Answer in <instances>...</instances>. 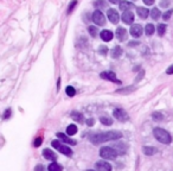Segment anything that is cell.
<instances>
[{
    "label": "cell",
    "instance_id": "1",
    "mask_svg": "<svg viewBox=\"0 0 173 171\" xmlns=\"http://www.w3.org/2000/svg\"><path fill=\"white\" fill-rule=\"evenodd\" d=\"M122 138V133L119 131H108V132H100V133H93L89 136V140L94 145H99L101 142L116 140Z\"/></svg>",
    "mask_w": 173,
    "mask_h": 171
},
{
    "label": "cell",
    "instance_id": "2",
    "mask_svg": "<svg viewBox=\"0 0 173 171\" xmlns=\"http://www.w3.org/2000/svg\"><path fill=\"white\" fill-rule=\"evenodd\" d=\"M153 134H154V137H155V139H157L158 142H162V144H165V145H168V144L172 142L171 134H170L166 129H164V128L155 127L153 129Z\"/></svg>",
    "mask_w": 173,
    "mask_h": 171
},
{
    "label": "cell",
    "instance_id": "3",
    "mask_svg": "<svg viewBox=\"0 0 173 171\" xmlns=\"http://www.w3.org/2000/svg\"><path fill=\"white\" fill-rule=\"evenodd\" d=\"M100 156L103 159H109V160H113L117 157V152L114 147H110V146H104L100 150Z\"/></svg>",
    "mask_w": 173,
    "mask_h": 171
},
{
    "label": "cell",
    "instance_id": "4",
    "mask_svg": "<svg viewBox=\"0 0 173 171\" xmlns=\"http://www.w3.org/2000/svg\"><path fill=\"white\" fill-rule=\"evenodd\" d=\"M51 145L58 150L60 153H63V155H65V156H72V150L70 147H68L67 145H63V144H60V142H58V140H52L51 142Z\"/></svg>",
    "mask_w": 173,
    "mask_h": 171
},
{
    "label": "cell",
    "instance_id": "5",
    "mask_svg": "<svg viewBox=\"0 0 173 171\" xmlns=\"http://www.w3.org/2000/svg\"><path fill=\"white\" fill-rule=\"evenodd\" d=\"M113 114H114V118L117 119L119 121H127L129 119L127 112L123 109V108H115L113 111Z\"/></svg>",
    "mask_w": 173,
    "mask_h": 171
},
{
    "label": "cell",
    "instance_id": "6",
    "mask_svg": "<svg viewBox=\"0 0 173 171\" xmlns=\"http://www.w3.org/2000/svg\"><path fill=\"white\" fill-rule=\"evenodd\" d=\"M93 22L96 24V25H104V23H106V19H104V15L102 13L100 10H96L94 13H93Z\"/></svg>",
    "mask_w": 173,
    "mask_h": 171
},
{
    "label": "cell",
    "instance_id": "7",
    "mask_svg": "<svg viewBox=\"0 0 173 171\" xmlns=\"http://www.w3.org/2000/svg\"><path fill=\"white\" fill-rule=\"evenodd\" d=\"M100 76H101L103 80H108V81L115 82V83H117V85H120V83H121V81L116 79L115 72H113V71H103V72L100 74Z\"/></svg>",
    "mask_w": 173,
    "mask_h": 171
},
{
    "label": "cell",
    "instance_id": "8",
    "mask_svg": "<svg viewBox=\"0 0 173 171\" xmlns=\"http://www.w3.org/2000/svg\"><path fill=\"white\" fill-rule=\"evenodd\" d=\"M95 169L97 171H112V165L104 160H100L95 164Z\"/></svg>",
    "mask_w": 173,
    "mask_h": 171
},
{
    "label": "cell",
    "instance_id": "9",
    "mask_svg": "<svg viewBox=\"0 0 173 171\" xmlns=\"http://www.w3.org/2000/svg\"><path fill=\"white\" fill-rule=\"evenodd\" d=\"M122 22L125 23V24H133V22H134V13L132 12V11H125L123 13H122Z\"/></svg>",
    "mask_w": 173,
    "mask_h": 171
},
{
    "label": "cell",
    "instance_id": "10",
    "mask_svg": "<svg viewBox=\"0 0 173 171\" xmlns=\"http://www.w3.org/2000/svg\"><path fill=\"white\" fill-rule=\"evenodd\" d=\"M108 19L110 20V23L117 24L119 20H120V15L117 13V11H116V10H113V8H109V10H108Z\"/></svg>",
    "mask_w": 173,
    "mask_h": 171
},
{
    "label": "cell",
    "instance_id": "11",
    "mask_svg": "<svg viewBox=\"0 0 173 171\" xmlns=\"http://www.w3.org/2000/svg\"><path fill=\"white\" fill-rule=\"evenodd\" d=\"M129 32L133 37L138 38V37H140V36L142 35V26H141V25H139V24H134V25L130 28Z\"/></svg>",
    "mask_w": 173,
    "mask_h": 171
},
{
    "label": "cell",
    "instance_id": "12",
    "mask_svg": "<svg viewBox=\"0 0 173 171\" xmlns=\"http://www.w3.org/2000/svg\"><path fill=\"white\" fill-rule=\"evenodd\" d=\"M113 147L116 150L117 155H125L127 152V150H128V146L125 142H116V144H114Z\"/></svg>",
    "mask_w": 173,
    "mask_h": 171
},
{
    "label": "cell",
    "instance_id": "13",
    "mask_svg": "<svg viewBox=\"0 0 173 171\" xmlns=\"http://www.w3.org/2000/svg\"><path fill=\"white\" fill-rule=\"evenodd\" d=\"M57 137L60 139V140H63V142H65V144H68V145H76V144H77L76 140H73V139H71V138H69V137H68L67 134H64V133L58 132Z\"/></svg>",
    "mask_w": 173,
    "mask_h": 171
},
{
    "label": "cell",
    "instance_id": "14",
    "mask_svg": "<svg viewBox=\"0 0 173 171\" xmlns=\"http://www.w3.org/2000/svg\"><path fill=\"white\" fill-rule=\"evenodd\" d=\"M115 35H116V38H117L119 41H121V42L127 38V31H126V29H123V28L116 29Z\"/></svg>",
    "mask_w": 173,
    "mask_h": 171
},
{
    "label": "cell",
    "instance_id": "15",
    "mask_svg": "<svg viewBox=\"0 0 173 171\" xmlns=\"http://www.w3.org/2000/svg\"><path fill=\"white\" fill-rule=\"evenodd\" d=\"M100 37H101L102 41H104V42H110L112 38H113V32L108 31V30H103L100 33Z\"/></svg>",
    "mask_w": 173,
    "mask_h": 171
},
{
    "label": "cell",
    "instance_id": "16",
    "mask_svg": "<svg viewBox=\"0 0 173 171\" xmlns=\"http://www.w3.org/2000/svg\"><path fill=\"white\" fill-rule=\"evenodd\" d=\"M43 156L45 159H47V160H52V162H55L56 159H57V157L55 155V152H52L50 149H45L43 151Z\"/></svg>",
    "mask_w": 173,
    "mask_h": 171
},
{
    "label": "cell",
    "instance_id": "17",
    "mask_svg": "<svg viewBox=\"0 0 173 171\" xmlns=\"http://www.w3.org/2000/svg\"><path fill=\"white\" fill-rule=\"evenodd\" d=\"M134 7V4L130 2V1H127V0H123L120 2V10H122L123 12L125 11H130V8Z\"/></svg>",
    "mask_w": 173,
    "mask_h": 171
},
{
    "label": "cell",
    "instance_id": "18",
    "mask_svg": "<svg viewBox=\"0 0 173 171\" xmlns=\"http://www.w3.org/2000/svg\"><path fill=\"white\" fill-rule=\"evenodd\" d=\"M157 149L155 147H152V146H144L142 147V152H144L146 156H152L154 153H157Z\"/></svg>",
    "mask_w": 173,
    "mask_h": 171
},
{
    "label": "cell",
    "instance_id": "19",
    "mask_svg": "<svg viewBox=\"0 0 173 171\" xmlns=\"http://www.w3.org/2000/svg\"><path fill=\"white\" fill-rule=\"evenodd\" d=\"M71 118L76 121V122H83L84 121V118H83V114H81L80 112H72Z\"/></svg>",
    "mask_w": 173,
    "mask_h": 171
},
{
    "label": "cell",
    "instance_id": "20",
    "mask_svg": "<svg viewBox=\"0 0 173 171\" xmlns=\"http://www.w3.org/2000/svg\"><path fill=\"white\" fill-rule=\"evenodd\" d=\"M138 14H139L140 18L146 19V18L148 17V14H149V11H148L146 7H139V8H138Z\"/></svg>",
    "mask_w": 173,
    "mask_h": 171
},
{
    "label": "cell",
    "instance_id": "21",
    "mask_svg": "<svg viewBox=\"0 0 173 171\" xmlns=\"http://www.w3.org/2000/svg\"><path fill=\"white\" fill-rule=\"evenodd\" d=\"M121 55H122V49H121L119 45L114 46V49L112 50V57H113V58H119Z\"/></svg>",
    "mask_w": 173,
    "mask_h": 171
},
{
    "label": "cell",
    "instance_id": "22",
    "mask_svg": "<svg viewBox=\"0 0 173 171\" xmlns=\"http://www.w3.org/2000/svg\"><path fill=\"white\" fill-rule=\"evenodd\" d=\"M94 5H95V7L97 10H100V8H107L108 7V5H107V2L104 0H97V1L94 2Z\"/></svg>",
    "mask_w": 173,
    "mask_h": 171
},
{
    "label": "cell",
    "instance_id": "23",
    "mask_svg": "<svg viewBox=\"0 0 173 171\" xmlns=\"http://www.w3.org/2000/svg\"><path fill=\"white\" fill-rule=\"evenodd\" d=\"M154 31H155L154 25H152V24H147V25H146V28H145V32H146V35H147V36H152V35L154 33Z\"/></svg>",
    "mask_w": 173,
    "mask_h": 171
},
{
    "label": "cell",
    "instance_id": "24",
    "mask_svg": "<svg viewBox=\"0 0 173 171\" xmlns=\"http://www.w3.org/2000/svg\"><path fill=\"white\" fill-rule=\"evenodd\" d=\"M77 133V126L76 125H69L67 127V134L68 136H73Z\"/></svg>",
    "mask_w": 173,
    "mask_h": 171
},
{
    "label": "cell",
    "instance_id": "25",
    "mask_svg": "<svg viewBox=\"0 0 173 171\" xmlns=\"http://www.w3.org/2000/svg\"><path fill=\"white\" fill-rule=\"evenodd\" d=\"M49 171H63V168L59 164H57L56 162H54L49 165Z\"/></svg>",
    "mask_w": 173,
    "mask_h": 171
},
{
    "label": "cell",
    "instance_id": "26",
    "mask_svg": "<svg viewBox=\"0 0 173 171\" xmlns=\"http://www.w3.org/2000/svg\"><path fill=\"white\" fill-rule=\"evenodd\" d=\"M160 15H161V13H160V11H159L157 7L152 8V11H151V17H152V19H154V20H158Z\"/></svg>",
    "mask_w": 173,
    "mask_h": 171
},
{
    "label": "cell",
    "instance_id": "27",
    "mask_svg": "<svg viewBox=\"0 0 173 171\" xmlns=\"http://www.w3.org/2000/svg\"><path fill=\"white\" fill-rule=\"evenodd\" d=\"M133 89H134V87H133V86H129V87H127V88L117 89V90H116V93H119V94H128V93H130Z\"/></svg>",
    "mask_w": 173,
    "mask_h": 171
},
{
    "label": "cell",
    "instance_id": "28",
    "mask_svg": "<svg viewBox=\"0 0 173 171\" xmlns=\"http://www.w3.org/2000/svg\"><path fill=\"white\" fill-rule=\"evenodd\" d=\"M100 121H101V124L107 125V126H110V125L113 124V120H112L110 118H108V116H101V118H100Z\"/></svg>",
    "mask_w": 173,
    "mask_h": 171
},
{
    "label": "cell",
    "instance_id": "29",
    "mask_svg": "<svg viewBox=\"0 0 173 171\" xmlns=\"http://www.w3.org/2000/svg\"><path fill=\"white\" fill-rule=\"evenodd\" d=\"M166 28H167V26H166L165 24H159L158 28H157L159 36H164V35H165V32H166Z\"/></svg>",
    "mask_w": 173,
    "mask_h": 171
},
{
    "label": "cell",
    "instance_id": "30",
    "mask_svg": "<svg viewBox=\"0 0 173 171\" xmlns=\"http://www.w3.org/2000/svg\"><path fill=\"white\" fill-rule=\"evenodd\" d=\"M65 93H67V95H69L70 98H72L76 94V90H75V88L72 86H68L67 89H65Z\"/></svg>",
    "mask_w": 173,
    "mask_h": 171
},
{
    "label": "cell",
    "instance_id": "31",
    "mask_svg": "<svg viewBox=\"0 0 173 171\" xmlns=\"http://www.w3.org/2000/svg\"><path fill=\"white\" fill-rule=\"evenodd\" d=\"M152 118L155 121H161L164 119V115H162V113H160V112H154V113L152 114Z\"/></svg>",
    "mask_w": 173,
    "mask_h": 171
},
{
    "label": "cell",
    "instance_id": "32",
    "mask_svg": "<svg viewBox=\"0 0 173 171\" xmlns=\"http://www.w3.org/2000/svg\"><path fill=\"white\" fill-rule=\"evenodd\" d=\"M88 31H89L90 36H93V37H96V36H97V33H99L97 29L95 28V26H89V28H88Z\"/></svg>",
    "mask_w": 173,
    "mask_h": 171
},
{
    "label": "cell",
    "instance_id": "33",
    "mask_svg": "<svg viewBox=\"0 0 173 171\" xmlns=\"http://www.w3.org/2000/svg\"><path fill=\"white\" fill-rule=\"evenodd\" d=\"M173 14V10H167L165 13L162 14V18L165 19V20H168L170 18H171V15Z\"/></svg>",
    "mask_w": 173,
    "mask_h": 171
},
{
    "label": "cell",
    "instance_id": "34",
    "mask_svg": "<svg viewBox=\"0 0 173 171\" xmlns=\"http://www.w3.org/2000/svg\"><path fill=\"white\" fill-rule=\"evenodd\" d=\"M76 5H77V0H72L71 2H70V5H69V7H68V13H71L73 7H75Z\"/></svg>",
    "mask_w": 173,
    "mask_h": 171
},
{
    "label": "cell",
    "instance_id": "35",
    "mask_svg": "<svg viewBox=\"0 0 173 171\" xmlns=\"http://www.w3.org/2000/svg\"><path fill=\"white\" fill-rule=\"evenodd\" d=\"M11 114H12V109H11V108H7V109L5 111V113H4V116H2V118L6 120V119H8V118L11 116Z\"/></svg>",
    "mask_w": 173,
    "mask_h": 171
},
{
    "label": "cell",
    "instance_id": "36",
    "mask_svg": "<svg viewBox=\"0 0 173 171\" xmlns=\"http://www.w3.org/2000/svg\"><path fill=\"white\" fill-rule=\"evenodd\" d=\"M170 5V0H161L160 1V6L161 7H167Z\"/></svg>",
    "mask_w": 173,
    "mask_h": 171
},
{
    "label": "cell",
    "instance_id": "37",
    "mask_svg": "<svg viewBox=\"0 0 173 171\" xmlns=\"http://www.w3.org/2000/svg\"><path fill=\"white\" fill-rule=\"evenodd\" d=\"M86 124L88 125V126H93V125L95 124V119H93V118L88 119V120H86Z\"/></svg>",
    "mask_w": 173,
    "mask_h": 171
},
{
    "label": "cell",
    "instance_id": "38",
    "mask_svg": "<svg viewBox=\"0 0 173 171\" xmlns=\"http://www.w3.org/2000/svg\"><path fill=\"white\" fill-rule=\"evenodd\" d=\"M101 49H100V54L102 55H106L107 52H108V49H107V46H100Z\"/></svg>",
    "mask_w": 173,
    "mask_h": 171
},
{
    "label": "cell",
    "instance_id": "39",
    "mask_svg": "<svg viewBox=\"0 0 173 171\" xmlns=\"http://www.w3.org/2000/svg\"><path fill=\"white\" fill-rule=\"evenodd\" d=\"M42 140H43V139H42V137H39V138H37V139L34 140V144H33V145H34V146H39V145L42 144Z\"/></svg>",
    "mask_w": 173,
    "mask_h": 171
},
{
    "label": "cell",
    "instance_id": "40",
    "mask_svg": "<svg viewBox=\"0 0 173 171\" xmlns=\"http://www.w3.org/2000/svg\"><path fill=\"white\" fill-rule=\"evenodd\" d=\"M166 74H167V75H171V74H173V65H171L170 68H167V70H166Z\"/></svg>",
    "mask_w": 173,
    "mask_h": 171
},
{
    "label": "cell",
    "instance_id": "41",
    "mask_svg": "<svg viewBox=\"0 0 173 171\" xmlns=\"http://www.w3.org/2000/svg\"><path fill=\"white\" fill-rule=\"evenodd\" d=\"M43 165H41V164H39V165H37V166H36V168H34V171H43Z\"/></svg>",
    "mask_w": 173,
    "mask_h": 171
},
{
    "label": "cell",
    "instance_id": "42",
    "mask_svg": "<svg viewBox=\"0 0 173 171\" xmlns=\"http://www.w3.org/2000/svg\"><path fill=\"white\" fill-rule=\"evenodd\" d=\"M144 2L146 5H152V4H154V0H144Z\"/></svg>",
    "mask_w": 173,
    "mask_h": 171
},
{
    "label": "cell",
    "instance_id": "43",
    "mask_svg": "<svg viewBox=\"0 0 173 171\" xmlns=\"http://www.w3.org/2000/svg\"><path fill=\"white\" fill-rule=\"evenodd\" d=\"M128 45L129 46H135V45H139V42H129Z\"/></svg>",
    "mask_w": 173,
    "mask_h": 171
},
{
    "label": "cell",
    "instance_id": "44",
    "mask_svg": "<svg viewBox=\"0 0 173 171\" xmlns=\"http://www.w3.org/2000/svg\"><path fill=\"white\" fill-rule=\"evenodd\" d=\"M141 77H144V71H141V72H140V75H139V77L136 79V81H139V80H140Z\"/></svg>",
    "mask_w": 173,
    "mask_h": 171
},
{
    "label": "cell",
    "instance_id": "45",
    "mask_svg": "<svg viewBox=\"0 0 173 171\" xmlns=\"http://www.w3.org/2000/svg\"><path fill=\"white\" fill-rule=\"evenodd\" d=\"M112 4H120V0H109Z\"/></svg>",
    "mask_w": 173,
    "mask_h": 171
},
{
    "label": "cell",
    "instance_id": "46",
    "mask_svg": "<svg viewBox=\"0 0 173 171\" xmlns=\"http://www.w3.org/2000/svg\"><path fill=\"white\" fill-rule=\"evenodd\" d=\"M86 171H95V170H86Z\"/></svg>",
    "mask_w": 173,
    "mask_h": 171
}]
</instances>
